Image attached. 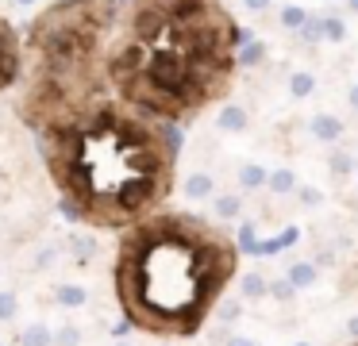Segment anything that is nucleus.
<instances>
[{
  "mask_svg": "<svg viewBox=\"0 0 358 346\" xmlns=\"http://www.w3.org/2000/svg\"><path fill=\"white\" fill-rule=\"evenodd\" d=\"M78 343H81V331L78 327H62L55 335V346H78Z\"/></svg>",
  "mask_w": 358,
  "mask_h": 346,
  "instance_id": "obj_20",
  "label": "nucleus"
},
{
  "mask_svg": "<svg viewBox=\"0 0 358 346\" xmlns=\"http://www.w3.org/2000/svg\"><path fill=\"white\" fill-rule=\"evenodd\" d=\"M16 296H12V292H0V319H12V315H16Z\"/></svg>",
  "mask_w": 358,
  "mask_h": 346,
  "instance_id": "obj_21",
  "label": "nucleus"
},
{
  "mask_svg": "<svg viewBox=\"0 0 358 346\" xmlns=\"http://www.w3.org/2000/svg\"><path fill=\"white\" fill-rule=\"evenodd\" d=\"M347 104H350V108H355V112H358V81H355V85H350V89H347Z\"/></svg>",
  "mask_w": 358,
  "mask_h": 346,
  "instance_id": "obj_26",
  "label": "nucleus"
},
{
  "mask_svg": "<svg viewBox=\"0 0 358 346\" xmlns=\"http://www.w3.org/2000/svg\"><path fill=\"white\" fill-rule=\"evenodd\" d=\"M308 131H312V138H316V143L335 146L343 135H347V123H343L339 115H331V112H316V115L308 120Z\"/></svg>",
  "mask_w": 358,
  "mask_h": 346,
  "instance_id": "obj_4",
  "label": "nucleus"
},
{
  "mask_svg": "<svg viewBox=\"0 0 358 346\" xmlns=\"http://www.w3.org/2000/svg\"><path fill=\"white\" fill-rule=\"evenodd\" d=\"M293 284H289V281H270V296L273 300H281V304H285V300H293Z\"/></svg>",
  "mask_w": 358,
  "mask_h": 346,
  "instance_id": "obj_19",
  "label": "nucleus"
},
{
  "mask_svg": "<svg viewBox=\"0 0 358 346\" xmlns=\"http://www.w3.org/2000/svg\"><path fill=\"white\" fill-rule=\"evenodd\" d=\"M312 261H316V266H331V261H335V250L320 246V250H316V258H312Z\"/></svg>",
  "mask_w": 358,
  "mask_h": 346,
  "instance_id": "obj_22",
  "label": "nucleus"
},
{
  "mask_svg": "<svg viewBox=\"0 0 358 346\" xmlns=\"http://www.w3.org/2000/svg\"><path fill=\"white\" fill-rule=\"evenodd\" d=\"M308 15H312L308 8H301V4H285V8H281V12H278V23H281V27H285V31H301Z\"/></svg>",
  "mask_w": 358,
  "mask_h": 346,
  "instance_id": "obj_14",
  "label": "nucleus"
},
{
  "mask_svg": "<svg viewBox=\"0 0 358 346\" xmlns=\"http://www.w3.org/2000/svg\"><path fill=\"white\" fill-rule=\"evenodd\" d=\"M239 212H243V200L235 196V192L216 196V215H220V219H239Z\"/></svg>",
  "mask_w": 358,
  "mask_h": 346,
  "instance_id": "obj_15",
  "label": "nucleus"
},
{
  "mask_svg": "<svg viewBox=\"0 0 358 346\" xmlns=\"http://www.w3.org/2000/svg\"><path fill=\"white\" fill-rule=\"evenodd\" d=\"M262 58H266V43H258V38H250V43H243L239 50H235V66H243V69L258 66Z\"/></svg>",
  "mask_w": 358,
  "mask_h": 346,
  "instance_id": "obj_13",
  "label": "nucleus"
},
{
  "mask_svg": "<svg viewBox=\"0 0 358 346\" xmlns=\"http://www.w3.org/2000/svg\"><path fill=\"white\" fill-rule=\"evenodd\" d=\"M266 166H258V161H247V166H239V189L255 192V189H266Z\"/></svg>",
  "mask_w": 358,
  "mask_h": 346,
  "instance_id": "obj_9",
  "label": "nucleus"
},
{
  "mask_svg": "<svg viewBox=\"0 0 358 346\" xmlns=\"http://www.w3.org/2000/svg\"><path fill=\"white\" fill-rule=\"evenodd\" d=\"M85 300H89L85 284H62V289H58V304H66V308H78V304H85Z\"/></svg>",
  "mask_w": 358,
  "mask_h": 346,
  "instance_id": "obj_17",
  "label": "nucleus"
},
{
  "mask_svg": "<svg viewBox=\"0 0 358 346\" xmlns=\"http://www.w3.org/2000/svg\"><path fill=\"white\" fill-rule=\"evenodd\" d=\"M116 346H127V343H116Z\"/></svg>",
  "mask_w": 358,
  "mask_h": 346,
  "instance_id": "obj_31",
  "label": "nucleus"
},
{
  "mask_svg": "<svg viewBox=\"0 0 358 346\" xmlns=\"http://www.w3.org/2000/svg\"><path fill=\"white\" fill-rule=\"evenodd\" d=\"M224 346H258V343H255V338H247V335H231Z\"/></svg>",
  "mask_w": 358,
  "mask_h": 346,
  "instance_id": "obj_24",
  "label": "nucleus"
},
{
  "mask_svg": "<svg viewBox=\"0 0 358 346\" xmlns=\"http://www.w3.org/2000/svg\"><path fill=\"white\" fill-rule=\"evenodd\" d=\"M270 4H273V0H243V8H247V12H266Z\"/></svg>",
  "mask_w": 358,
  "mask_h": 346,
  "instance_id": "obj_23",
  "label": "nucleus"
},
{
  "mask_svg": "<svg viewBox=\"0 0 358 346\" xmlns=\"http://www.w3.org/2000/svg\"><path fill=\"white\" fill-rule=\"evenodd\" d=\"M327 169H331V177H339V181H347L350 173H355V158H350L343 146H335L331 154H327Z\"/></svg>",
  "mask_w": 358,
  "mask_h": 346,
  "instance_id": "obj_11",
  "label": "nucleus"
},
{
  "mask_svg": "<svg viewBox=\"0 0 358 346\" xmlns=\"http://www.w3.org/2000/svg\"><path fill=\"white\" fill-rule=\"evenodd\" d=\"M50 343H55V335H50L43 323H31V327L20 335V346H50Z\"/></svg>",
  "mask_w": 358,
  "mask_h": 346,
  "instance_id": "obj_16",
  "label": "nucleus"
},
{
  "mask_svg": "<svg viewBox=\"0 0 358 346\" xmlns=\"http://www.w3.org/2000/svg\"><path fill=\"white\" fill-rule=\"evenodd\" d=\"M285 281L293 284L296 292H301V289H312V284L320 281V266H316V261H293V266L285 269Z\"/></svg>",
  "mask_w": 358,
  "mask_h": 346,
  "instance_id": "obj_6",
  "label": "nucleus"
},
{
  "mask_svg": "<svg viewBox=\"0 0 358 346\" xmlns=\"http://www.w3.org/2000/svg\"><path fill=\"white\" fill-rule=\"evenodd\" d=\"M266 189H270V192H278V196H289V192L296 189V173H293V169H285V166H281V169H273V173L266 177Z\"/></svg>",
  "mask_w": 358,
  "mask_h": 346,
  "instance_id": "obj_12",
  "label": "nucleus"
},
{
  "mask_svg": "<svg viewBox=\"0 0 358 346\" xmlns=\"http://www.w3.org/2000/svg\"><path fill=\"white\" fill-rule=\"evenodd\" d=\"M62 150L66 166H58L66 173L62 181L93 212L104 208V223L147 212V204L166 192V169L173 150L139 123L120 120L116 112H101L85 127L70 131Z\"/></svg>",
  "mask_w": 358,
  "mask_h": 346,
  "instance_id": "obj_2",
  "label": "nucleus"
},
{
  "mask_svg": "<svg viewBox=\"0 0 358 346\" xmlns=\"http://www.w3.org/2000/svg\"><path fill=\"white\" fill-rule=\"evenodd\" d=\"M12 4H20V8H31V4H35V0H12Z\"/></svg>",
  "mask_w": 358,
  "mask_h": 346,
  "instance_id": "obj_28",
  "label": "nucleus"
},
{
  "mask_svg": "<svg viewBox=\"0 0 358 346\" xmlns=\"http://www.w3.org/2000/svg\"><path fill=\"white\" fill-rule=\"evenodd\" d=\"M347 335L358 338V315H350V319H347Z\"/></svg>",
  "mask_w": 358,
  "mask_h": 346,
  "instance_id": "obj_27",
  "label": "nucleus"
},
{
  "mask_svg": "<svg viewBox=\"0 0 358 346\" xmlns=\"http://www.w3.org/2000/svg\"><path fill=\"white\" fill-rule=\"evenodd\" d=\"M316 92V73H308V69H296V73H289V96L304 100Z\"/></svg>",
  "mask_w": 358,
  "mask_h": 346,
  "instance_id": "obj_10",
  "label": "nucleus"
},
{
  "mask_svg": "<svg viewBox=\"0 0 358 346\" xmlns=\"http://www.w3.org/2000/svg\"><path fill=\"white\" fill-rule=\"evenodd\" d=\"M347 8H350V12H358V0H347Z\"/></svg>",
  "mask_w": 358,
  "mask_h": 346,
  "instance_id": "obj_29",
  "label": "nucleus"
},
{
  "mask_svg": "<svg viewBox=\"0 0 358 346\" xmlns=\"http://www.w3.org/2000/svg\"><path fill=\"white\" fill-rule=\"evenodd\" d=\"M239 292H243V300H266L270 296V281H266L262 273H243V281H239Z\"/></svg>",
  "mask_w": 358,
  "mask_h": 346,
  "instance_id": "obj_7",
  "label": "nucleus"
},
{
  "mask_svg": "<svg viewBox=\"0 0 358 346\" xmlns=\"http://www.w3.org/2000/svg\"><path fill=\"white\" fill-rule=\"evenodd\" d=\"M216 127L227 131V135H243V131L250 127V112L243 104H224L216 115Z\"/></svg>",
  "mask_w": 358,
  "mask_h": 346,
  "instance_id": "obj_5",
  "label": "nucleus"
},
{
  "mask_svg": "<svg viewBox=\"0 0 358 346\" xmlns=\"http://www.w3.org/2000/svg\"><path fill=\"white\" fill-rule=\"evenodd\" d=\"M296 200H301L304 208H320L324 204V189H316V185H296Z\"/></svg>",
  "mask_w": 358,
  "mask_h": 346,
  "instance_id": "obj_18",
  "label": "nucleus"
},
{
  "mask_svg": "<svg viewBox=\"0 0 358 346\" xmlns=\"http://www.w3.org/2000/svg\"><path fill=\"white\" fill-rule=\"evenodd\" d=\"M296 35H301V43H308V46L343 43V38H347V23H343V15H308Z\"/></svg>",
  "mask_w": 358,
  "mask_h": 346,
  "instance_id": "obj_3",
  "label": "nucleus"
},
{
  "mask_svg": "<svg viewBox=\"0 0 358 346\" xmlns=\"http://www.w3.org/2000/svg\"><path fill=\"white\" fill-rule=\"evenodd\" d=\"M220 315H224L227 323H231V319H239V304H224V312H220Z\"/></svg>",
  "mask_w": 358,
  "mask_h": 346,
  "instance_id": "obj_25",
  "label": "nucleus"
},
{
  "mask_svg": "<svg viewBox=\"0 0 358 346\" xmlns=\"http://www.w3.org/2000/svg\"><path fill=\"white\" fill-rule=\"evenodd\" d=\"M212 192H216L212 173H189V177H185V196H189V200H208Z\"/></svg>",
  "mask_w": 358,
  "mask_h": 346,
  "instance_id": "obj_8",
  "label": "nucleus"
},
{
  "mask_svg": "<svg viewBox=\"0 0 358 346\" xmlns=\"http://www.w3.org/2000/svg\"><path fill=\"white\" fill-rule=\"evenodd\" d=\"M293 346H308V343H293Z\"/></svg>",
  "mask_w": 358,
  "mask_h": 346,
  "instance_id": "obj_30",
  "label": "nucleus"
},
{
  "mask_svg": "<svg viewBox=\"0 0 358 346\" xmlns=\"http://www.w3.org/2000/svg\"><path fill=\"white\" fill-rule=\"evenodd\" d=\"M235 269V250L196 219H155L120 254V296L131 323L193 335Z\"/></svg>",
  "mask_w": 358,
  "mask_h": 346,
  "instance_id": "obj_1",
  "label": "nucleus"
}]
</instances>
